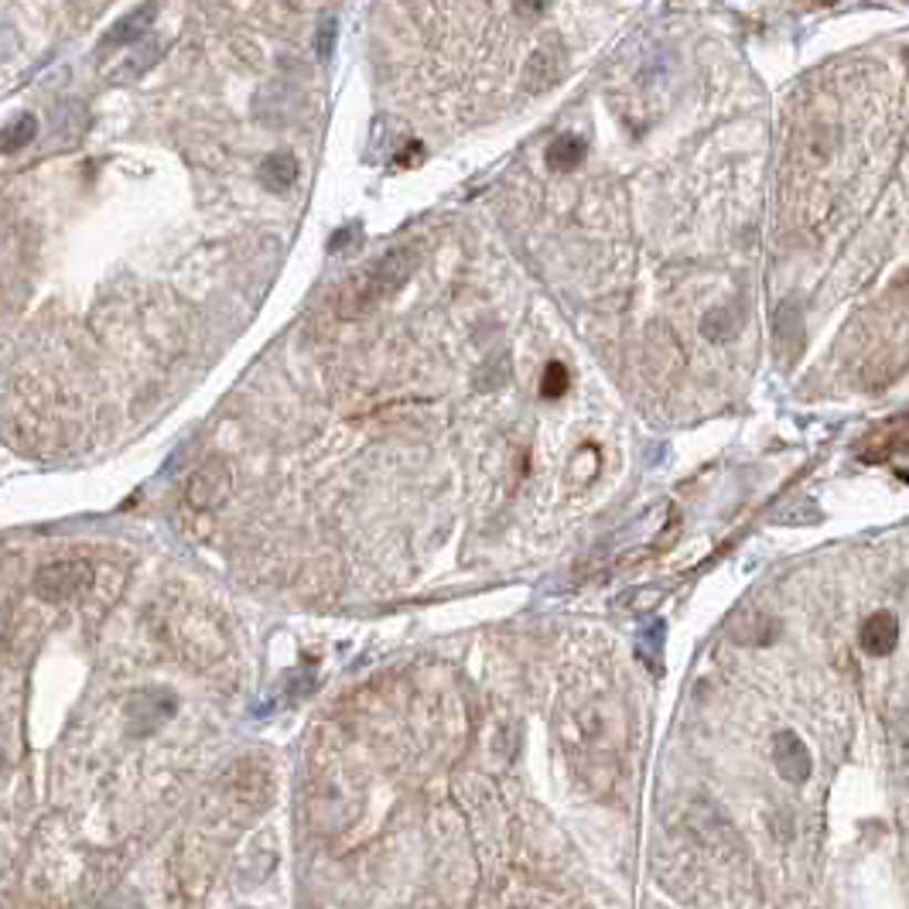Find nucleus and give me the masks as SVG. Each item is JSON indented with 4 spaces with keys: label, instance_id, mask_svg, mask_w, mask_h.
<instances>
[{
    "label": "nucleus",
    "instance_id": "f8f14e48",
    "mask_svg": "<svg viewBox=\"0 0 909 909\" xmlns=\"http://www.w3.org/2000/svg\"><path fill=\"white\" fill-rule=\"evenodd\" d=\"M154 14H157V4L151 0V4H141L137 11H131L127 18H121V21H116V24L110 28V34L103 38V49H124V45H137V38L151 28Z\"/></svg>",
    "mask_w": 909,
    "mask_h": 909
},
{
    "label": "nucleus",
    "instance_id": "20e7f679",
    "mask_svg": "<svg viewBox=\"0 0 909 909\" xmlns=\"http://www.w3.org/2000/svg\"><path fill=\"white\" fill-rule=\"evenodd\" d=\"M90 585H93V565L90 561H79V558L52 561L45 568H38L34 578H31L34 596L42 599V602H49V606L75 599L79 591L90 588Z\"/></svg>",
    "mask_w": 909,
    "mask_h": 909
},
{
    "label": "nucleus",
    "instance_id": "ddd939ff",
    "mask_svg": "<svg viewBox=\"0 0 909 909\" xmlns=\"http://www.w3.org/2000/svg\"><path fill=\"white\" fill-rule=\"evenodd\" d=\"M260 182H264V188H270V192H288V188L298 182V162H295V154L278 151V154L264 157V165H260Z\"/></svg>",
    "mask_w": 909,
    "mask_h": 909
},
{
    "label": "nucleus",
    "instance_id": "39448f33",
    "mask_svg": "<svg viewBox=\"0 0 909 909\" xmlns=\"http://www.w3.org/2000/svg\"><path fill=\"white\" fill-rule=\"evenodd\" d=\"M233 493V468L223 462V458H209L203 462L199 468L188 476V486H185V499L192 509L199 513H209V509H219Z\"/></svg>",
    "mask_w": 909,
    "mask_h": 909
},
{
    "label": "nucleus",
    "instance_id": "f3484780",
    "mask_svg": "<svg viewBox=\"0 0 909 909\" xmlns=\"http://www.w3.org/2000/svg\"><path fill=\"white\" fill-rule=\"evenodd\" d=\"M800 326V311H797V304L794 301H783L779 304V311H776V335H779V342L786 345V349H794L797 345V329Z\"/></svg>",
    "mask_w": 909,
    "mask_h": 909
},
{
    "label": "nucleus",
    "instance_id": "f03ea898",
    "mask_svg": "<svg viewBox=\"0 0 909 909\" xmlns=\"http://www.w3.org/2000/svg\"><path fill=\"white\" fill-rule=\"evenodd\" d=\"M417 260H421V254H417L414 244L383 254L366 270L352 273V278L339 288L335 311L342 314V319H363V314H370L373 308H380L386 298H393L411 281Z\"/></svg>",
    "mask_w": 909,
    "mask_h": 909
},
{
    "label": "nucleus",
    "instance_id": "2eb2a0df",
    "mask_svg": "<svg viewBox=\"0 0 909 909\" xmlns=\"http://www.w3.org/2000/svg\"><path fill=\"white\" fill-rule=\"evenodd\" d=\"M585 141L578 134H558L547 144V165L555 172H575L585 162Z\"/></svg>",
    "mask_w": 909,
    "mask_h": 909
},
{
    "label": "nucleus",
    "instance_id": "9d476101",
    "mask_svg": "<svg viewBox=\"0 0 909 909\" xmlns=\"http://www.w3.org/2000/svg\"><path fill=\"white\" fill-rule=\"evenodd\" d=\"M906 442H909V434H906V417L896 414L886 427H879L876 434H868V442L861 448V458L865 462H889L892 455H906Z\"/></svg>",
    "mask_w": 909,
    "mask_h": 909
},
{
    "label": "nucleus",
    "instance_id": "6ab92c4d",
    "mask_svg": "<svg viewBox=\"0 0 909 909\" xmlns=\"http://www.w3.org/2000/svg\"><path fill=\"white\" fill-rule=\"evenodd\" d=\"M157 59H162V45L151 42V45H144L137 55H131V62H127L121 72H116V75H121V79H137V75H144V72H147Z\"/></svg>",
    "mask_w": 909,
    "mask_h": 909
},
{
    "label": "nucleus",
    "instance_id": "7ed1b4c3",
    "mask_svg": "<svg viewBox=\"0 0 909 909\" xmlns=\"http://www.w3.org/2000/svg\"><path fill=\"white\" fill-rule=\"evenodd\" d=\"M308 820L319 827V831H342L345 824H352L363 810V789L352 779V773L329 769L322 776H314L308 797H304Z\"/></svg>",
    "mask_w": 909,
    "mask_h": 909
},
{
    "label": "nucleus",
    "instance_id": "423d86ee",
    "mask_svg": "<svg viewBox=\"0 0 909 909\" xmlns=\"http://www.w3.org/2000/svg\"><path fill=\"white\" fill-rule=\"evenodd\" d=\"M226 789H229V800L236 807H247V810H264L267 800H270V773L264 763L257 760H244L236 763L226 776Z\"/></svg>",
    "mask_w": 909,
    "mask_h": 909
},
{
    "label": "nucleus",
    "instance_id": "9b49d317",
    "mask_svg": "<svg viewBox=\"0 0 909 909\" xmlns=\"http://www.w3.org/2000/svg\"><path fill=\"white\" fill-rule=\"evenodd\" d=\"M861 650L865 653H872V657H886L892 653L896 640H899V622L892 612H876V616H868L865 626H861Z\"/></svg>",
    "mask_w": 909,
    "mask_h": 909
},
{
    "label": "nucleus",
    "instance_id": "6e6552de",
    "mask_svg": "<svg viewBox=\"0 0 909 909\" xmlns=\"http://www.w3.org/2000/svg\"><path fill=\"white\" fill-rule=\"evenodd\" d=\"M561 75H565V49L558 42H544L524 69V86L527 93L540 96L547 90H555L561 83Z\"/></svg>",
    "mask_w": 909,
    "mask_h": 909
},
{
    "label": "nucleus",
    "instance_id": "f257e3e1",
    "mask_svg": "<svg viewBox=\"0 0 909 909\" xmlns=\"http://www.w3.org/2000/svg\"><path fill=\"white\" fill-rule=\"evenodd\" d=\"M558 738L571 773L585 783L588 794L609 797L629 745V711L622 698L609 688L568 691L558 715Z\"/></svg>",
    "mask_w": 909,
    "mask_h": 909
},
{
    "label": "nucleus",
    "instance_id": "aec40b11",
    "mask_svg": "<svg viewBox=\"0 0 909 909\" xmlns=\"http://www.w3.org/2000/svg\"><path fill=\"white\" fill-rule=\"evenodd\" d=\"M555 0H513V14L524 18V21H540Z\"/></svg>",
    "mask_w": 909,
    "mask_h": 909
},
{
    "label": "nucleus",
    "instance_id": "a211bd4d",
    "mask_svg": "<svg viewBox=\"0 0 909 909\" xmlns=\"http://www.w3.org/2000/svg\"><path fill=\"white\" fill-rule=\"evenodd\" d=\"M568 366L558 363V360H550L547 370H544V380H540V393H544V401H558L568 393Z\"/></svg>",
    "mask_w": 909,
    "mask_h": 909
},
{
    "label": "nucleus",
    "instance_id": "0eeeda50",
    "mask_svg": "<svg viewBox=\"0 0 909 909\" xmlns=\"http://www.w3.org/2000/svg\"><path fill=\"white\" fill-rule=\"evenodd\" d=\"M175 698L165 691H141L127 701V729L134 735H151L175 715Z\"/></svg>",
    "mask_w": 909,
    "mask_h": 909
},
{
    "label": "nucleus",
    "instance_id": "dca6fc26",
    "mask_svg": "<svg viewBox=\"0 0 909 909\" xmlns=\"http://www.w3.org/2000/svg\"><path fill=\"white\" fill-rule=\"evenodd\" d=\"M34 131H38V121H34L31 113H21L11 127L0 131V154H18L21 147H28V141L34 137Z\"/></svg>",
    "mask_w": 909,
    "mask_h": 909
},
{
    "label": "nucleus",
    "instance_id": "1a4fd4ad",
    "mask_svg": "<svg viewBox=\"0 0 909 909\" xmlns=\"http://www.w3.org/2000/svg\"><path fill=\"white\" fill-rule=\"evenodd\" d=\"M773 766L786 783H794V786L810 776V753H807V745L800 742V735L779 732L773 738Z\"/></svg>",
    "mask_w": 909,
    "mask_h": 909
},
{
    "label": "nucleus",
    "instance_id": "4468645a",
    "mask_svg": "<svg viewBox=\"0 0 909 909\" xmlns=\"http://www.w3.org/2000/svg\"><path fill=\"white\" fill-rule=\"evenodd\" d=\"M732 637L738 643H769L776 637V622L766 612H760V609H748V612L735 616Z\"/></svg>",
    "mask_w": 909,
    "mask_h": 909
},
{
    "label": "nucleus",
    "instance_id": "4be33fe9",
    "mask_svg": "<svg viewBox=\"0 0 909 909\" xmlns=\"http://www.w3.org/2000/svg\"><path fill=\"white\" fill-rule=\"evenodd\" d=\"M817 4H838V0H817Z\"/></svg>",
    "mask_w": 909,
    "mask_h": 909
},
{
    "label": "nucleus",
    "instance_id": "412c9836",
    "mask_svg": "<svg viewBox=\"0 0 909 909\" xmlns=\"http://www.w3.org/2000/svg\"><path fill=\"white\" fill-rule=\"evenodd\" d=\"M332 34H335V21H322V31H319V55L329 59L332 52Z\"/></svg>",
    "mask_w": 909,
    "mask_h": 909
}]
</instances>
